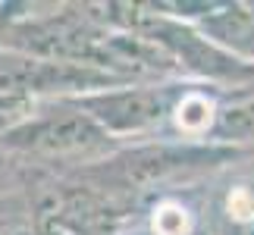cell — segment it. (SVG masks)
Instances as JSON below:
<instances>
[{"instance_id":"obj_6","label":"cell","mask_w":254,"mask_h":235,"mask_svg":"<svg viewBox=\"0 0 254 235\" xmlns=\"http://www.w3.org/2000/svg\"><path fill=\"white\" fill-rule=\"evenodd\" d=\"M210 144H226V148L254 144V82L223 91Z\"/></svg>"},{"instance_id":"obj_5","label":"cell","mask_w":254,"mask_h":235,"mask_svg":"<svg viewBox=\"0 0 254 235\" xmlns=\"http://www.w3.org/2000/svg\"><path fill=\"white\" fill-rule=\"evenodd\" d=\"M220 101H223V88L217 85L179 82V91H176L170 119H167L176 141L210 144L213 129H217V116H220Z\"/></svg>"},{"instance_id":"obj_3","label":"cell","mask_w":254,"mask_h":235,"mask_svg":"<svg viewBox=\"0 0 254 235\" xmlns=\"http://www.w3.org/2000/svg\"><path fill=\"white\" fill-rule=\"evenodd\" d=\"M179 82H132L107 91L69 97L91 119L107 129L113 138H148L170 119V107L176 101Z\"/></svg>"},{"instance_id":"obj_2","label":"cell","mask_w":254,"mask_h":235,"mask_svg":"<svg viewBox=\"0 0 254 235\" xmlns=\"http://www.w3.org/2000/svg\"><path fill=\"white\" fill-rule=\"evenodd\" d=\"M120 85H132V82L110 75L104 69H91V66L0 51V94L25 97V101H66V97H82Z\"/></svg>"},{"instance_id":"obj_1","label":"cell","mask_w":254,"mask_h":235,"mask_svg":"<svg viewBox=\"0 0 254 235\" xmlns=\"http://www.w3.org/2000/svg\"><path fill=\"white\" fill-rule=\"evenodd\" d=\"M126 141L101 129L69 97L66 101H38L35 110L0 138V151L16 160L44 166L51 173H72L94 166L120 154Z\"/></svg>"},{"instance_id":"obj_4","label":"cell","mask_w":254,"mask_h":235,"mask_svg":"<svg viewBox=\"0 0 254 235\" xmlns=\"http://www.w3.org/2000/svg\"><path fill=\"white\" fill-rule=\"evenodd\" d=\"M154 9L191 22L210 44L254 66V3H154Z\"/></svg>"}]
</instances>
